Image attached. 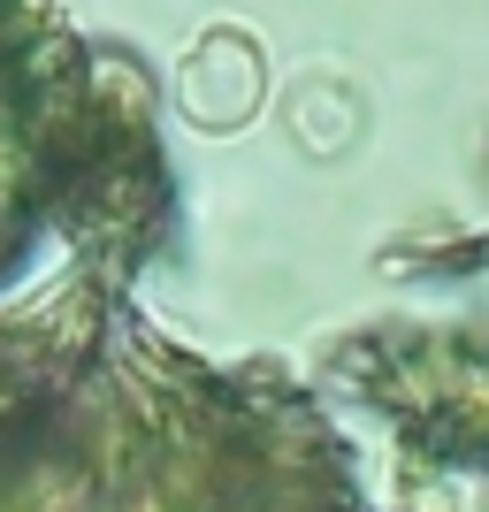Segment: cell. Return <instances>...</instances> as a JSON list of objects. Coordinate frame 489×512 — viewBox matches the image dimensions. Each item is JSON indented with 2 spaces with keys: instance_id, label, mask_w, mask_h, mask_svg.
<instances>
[{
  "instance_id": "cell-1",
  "label": "cell",
  "mask_w": 489,
  "mask_h": 512,
  "mask_svg": "<svg viewBox=\"0 0 489 512\" xmlns=\"http://www.w3.org/2000/svg\"><path fill=\"white\" fill-rule=\"evenodd\" d=\"M253 100H260V54L237 31H214L184 69V107L199 123H237V115H253Z\"/></svg>"
}]
</instances>
